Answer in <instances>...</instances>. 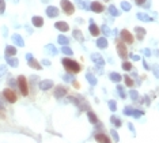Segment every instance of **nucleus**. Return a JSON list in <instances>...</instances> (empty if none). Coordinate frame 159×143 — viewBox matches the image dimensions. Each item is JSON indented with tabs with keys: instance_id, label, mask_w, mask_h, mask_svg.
<instances>
[{
	"instance_id": "nucleus-15",
	"label": "nucleus",
	"mask_w": 159,
	"mask_h": 143,
	"mask_svg": "<svg viewBox=\"0 0 159 143\" xmlns=\"http://www.w3.org/2000/svg\"><path fill=\"white\" fill-rule=\"evenodd\" d=\"M54 27H56L57 30L63 32V33H65V32H68V30H69V25H68L67 22H64V21L56 22V23H54Z\"/></svg>"
},
{
	"instance_id": "nucleus-9",
	"label": "nucleus",
	"mask_w": 159,
	"mask_h": 143,
	"mask_svg": "<svg viewBox=\"0 0 159 143\" xmlns=\"http://www.w3.org/2000/svg\"><path fill=\"white\" fill-rule=\"evenodd\" d=\"M90 10L97 12V14H101V12H103V10H105V6H103L101 1H92V3L90 4Z\"/></svg>"
},
{
	"instance_id": "nucleus-24",
	"label": "nucleus",
	"mask_w": 159,
	"mask_h": 143,
	"mask_svg": "<svg viewBox=\"0 0 159 143\" xmlns=\"http://www.w3.org/2000/svg\"><path fill=\"white\" fill-rule=\"evenodd\" d=\"M136 18L141 22H151L152 21L151 17H148V14H144V12H138V14H136Z\"/></svg>"
},
{
	"instance_id": "nucleus-26",
	"label": "nucleus",
	"mask_w": 159,
	"mask_h": 143,
	"mask_svg": "<svg viewBox=\"0 0 159 143\" xmlns=\"http://www.w3.org/2000/svg\"><path fill=\"white\" fill-rule=\"evenodd\" d=\"M109 78H110V80L112 82H114V83H118V82H121V79H122V76L118 74V72H112L109 75Z\"/></svg>"
},
{
	"instance_id": "nucleus-53",
	"label": "nucleus",
	"mask_w": 159,
	"mask_h": 143,
	"mask_svg": "<svg viewBox=\"0 0 159 143\" xmlns=\"http://www.w3.org/2000/svg\"><path fill=\"white\" fill-rule=\"evenodd\" d=\"M42 64H44V65H50V61L46 60V59H44V60H42Z\"/></svg>"
},
{
	"instance_id": "nucleus-37",
	"label": "nucleus",
	"mask_w": 159,
	"mask_h": 143,
	"mask_svg": "<svg viewBox=\"0 0 159 143\" xmlns=\"http://www.w3.org/2000/svg\"><path fill=\"white\" fill-rule=\"evenodd\" d=\"M107 104H109V109H110L112 112H116V111H117V102H116L114 100H110Z\"/></svg>"
},
{
	"instance_id": "nucleus-36",
	"label": "nucleus",
	"mask_w": 159,
	"mask_h": 143,
	"mask_svg": "<svg viewBox=\"0 0 159 143\" xmlns=\"http://www.w3.org/2000/svg\"><path fill=\"white\" fill-rule=\"evenodd\" d=\"M132 68H133V67H132V64L129 63V61L125 60L122 63V70H124V71H132Z\"/></svg>"
},
{
	"instance_id": "nucleus-11",
	"label": "nucleus",
	"mask_w": 159,
	"mask_h": 143,
	"mask_svg": "<svg viewBox=\"0 0 159 143\" xmlns=\"http://www.w3.org/2000/svg\"><path fill=\"white\" fill-rule=\"evenodd\" d=\"M52 86H53V80H50V79H44V80H39L38 82L39 90H44V91L49 90Z\"/></svg>"
},
{
	"instance_id": "nucleus-8",
	"label": "nucleus",
	"mask_w": 159,
	"mask_h": 143,
	"mask_svg": "<svg viewBox=\"0 0 159 143\" xmlns=\"http://www.w3.org/2000/svg\"><path fill=\"white\" fill-rule=\"evenodd\" d=\"M67 91H68V90H67V87H65V86L59 85V86H56V87H54L53 96H54V98L60 100V98H63V97L67 96Z\"/></svg>"
},
{
	"instance_id": "nucleus-29",
	"label": "nucleus",
	"mask_w": 159,
	"mask_h": 143,
	"mask_svg": "<svg viewBox=\"0 0 159 143\" xmlns=\"http://www.w3.org/2000/svg\"><path fill=\"white\" fill-rule=\"evenodd\" d=\"M75 3L78 4L82 10H90V6H88V3H86V1H83V0H75Z\"/></svg>"
},
{
	"instance_id": "nucleus-38",
	"label": "nucleus",
	"mask_w": 159,
	"mask_h": 143,
	"mask_svg": "<svg viewBox=\"0 0 159 143\" xmlns=\"http://www.w3.org/2000/svg\"><path fill=\"white\" fill-rule=\"evenodd\" d=\"M121 8H122L124 11H131L132 6H131V3H128V1H121Z\"/></svg>"
},
{
	"instance_id": "nucleus-33",
	"label": "nucleus",
	"mask_w": 159,
	"mask_h": 143,
	"mask_svg": "<svg viewBox=\"0 0 159 143\" xmlns=\"http://www.w3.org/2000/svg\"><path fill=\"white\" fill-rule=\"evenodd\" d=\"M124 80H125V86H128V87H133L135 82H133V79H132L131 76L125 75V76H124Z\"/></svg>"
},
{
	"instance_id": "nucleus-25",
	"label": "nucleus",
	"mask_w": 159,
	"mask_h": 143,
	"mask_svg": "<svg viewBox=\"0 0 159 143\" xmlns=\"http://www.w3.org/2000/svg\"><path fill=\"white\" fill-rule=\"evenodd\" d=\"M45 50L49 55H52V56H56L57 55V49H56V47H54L53 44H48V45L45 47Z\"/></svg>"
},
{
	"instance_id": "nucleus-16",
	"label": "nucleus",
	"mask_w": 159,
	"mask_h": 143,
	"mask_svg": "<svg viewBox=\"0 0 159 143\" xmlns=\"http://www.w3.org/2000/svg\"><path fill=\"white\" fill-rule=\"evenodd\" d=\"M88 32H90V34H91L92 37H98L99 33H101V29L95 25V22H91L90 26H88Z\"/></svg>"
},
{
	"instance_id": "nucleus-18",
	"label": "nucleus",
	"mask_w": 159,
	"mask_h": 143,
	"mask_svg": "<svg viewBox=\"0 0 159 143\" xmlns=\"http://www.w3.org/2000/svg\"><path fill=\"white\" fill-rule=\"evenodd\" d=\"M32 23L34 27H42L44 26V18L39 17V15H34L32 18Z\"/></svg>"
},
{
	"instance_id": "nucleus-59",
	"label": "nucleus",
	"mask_w": 159,
	"mask_h": 143,
	"mask_svg": "<svg viewBox=\"0 0 159 143\" xmlns=\"http://www.w3.org/2000/svg\"><path fill=\"white\" fill-rule=\"evenodd\" d=\"M0 117H1V109H0Z\"/></svg>"
},
{
	"instance_id": "nucleus-49",
	"label": "nucleus",
	"mask_w": 159,
	"mask_h": 143,
	"mask_svg": "<svg viewBox=\"0 0 159 143\" xmlns=\"http://www.w3.org/2000/svg\"><path fill=\"white\" fill-rule=\"evenodd\" d=\"M68 101H69V102H72L74 105H79V101L76 100L75 97H68Z\"/></svg>"
},
{
	"instance_id": "nucleus-43",
	"label": "nucleus",
	"mask_w": 159,
	"mask_h": 143,
	"mask_svg": "<svg viewBox=\"0 0 159 143\" xmlns=\"http://www.w3.org/2000/svg\"><path fill=\"white\" fill-rule=\"evenodd\" d=\"M63 79L65 82H74V78H72V75H69V74H64Z\"/></svg>"
},
{
	"instance_id": "nucleus-47",
	"label": "nucleus",
	"mask_w": 159,
	"mask_h": 143,
	"mask_svg": "<svg viewBox=\"0 0 159 143\" xmlns=\"http://www.w3.org/2000/svg\"><path fill=\"white\" fill-rule=\"evenodd\" d=\"M8 85H10L11 87H15V86L18 85V82H16V80H15L14 78H10V79H8Z\"/></svg>"
},
{
	"instance_id": "nucleus-23",
	"label": "nucleus",
	"mask_w": 159,
	"mask_h": 143,
	"mask_svg": "<svg viewBox=\"0 0 159 143\" xmlns=\"http://www.w3.org/2000/svg\"><path fill=\"white\" fill-rule=\"evenodd\" d=\"M6 60H7V64L10 65V67L16 68L18 65H19V60H18L15 56H12V57H6Z\"/></svg>"
},
{
	"instance_id": "nucleus-17",
	"label": "nucleus",
	"mask_w": 159,
	"mask_h": 143,
	"mask_svg": "<svg viewBox=\"0 0 159 143\" xmlns=\"http://www.w3.org/2000/svg\"><path fill=\"white\" fill-rule=\"evenodd\" d=\"M16 52H18V49L15 48V45H7L6 50H4V55H6V57H12L16 55Z\"/></svg>"
},
{
	"instance_id": "nucleus-45",
	"label": "nucleus",
	"mask_w": 159,
	"mask_h": 143,
	"mask_svg": "<svg viewBox=\"0 0 159 143\" xmlns=\"http://www.w3.org/2000/svg\"><path fill=\"white\" fill-rule=\"evenodd\" d=\"M110 134H112V136H113V139H114V142H116V143L120 140V138H118V134H117L114 129H112V131H110Z\"/></svg>"
},
{
	"instance_id": "nucleus-52",
	"label": "nucleus",
	"mask_w": 159,
	"mask_h": 143,
	"mask_svg": "<svg viewBox=\"0 0 159 143\" xmlns=\"http://www.w3.org/2000/svg\"><path fill=\"white\" fill-rule=\"evenodd\" d=\"M143 65H144V68H145V70H151V67H150V64H148V63H147V61H145V60H143Z\"/></svg>"
},
{
	"instance_id": "nucleus-40",
	"label": "nucleus",
	"mask_w": 159,
	"mask_h": 143,
	"mask_svg": "<svg viewBox=\"0 0 159 143\" xmlns=\"http://www.w3.org/2000/svg\"><path fill=\"white\" fill-rule=\"evenodd\" d=\"M4 11H6V0H0V15H3Z\"/></svg>"
},
{
	"instance_id": "nucleus-54",
	"label": "nucleus",
	"mask_w": 159,
	"mask_h": 143,
	"mask_svg": "<svg viewBox=\"0 0 159 143\" xmlns=\"http://www.w3.org/2000/svg\"><path fill=\"white\" fill-rule=\"evenodd\" d=\"M128 127H129V129H131L132 132L135 134V128H133V124H132V123H129V124H128Z\"/></svg>"
},
{
	"instance_id": "nucleus-42",
	"label": "nucleus",
	"mask_w": 159,
	"mask_h": 143,
	"mask_svg": "<svg viewBox=\"0 0 159 143\" xmlns=\"http://www.w3.org/2000/svg\"><path fill=\"white\" fill-rule=\"evenodd\" d=\"M6 72H7V65H6V64H0V78H1Z\"/></svg>"
},
{
	"instance_id": "nucleus-10",
	"label": "nucleus",
	"mask_w": 159,
	"mask_h": 143,
	"mask_svg": "<svg viewBox=\"0 0 159 143\" xmlns=\"http://www.w3.org/2000/svg\"><path fill=\"white\" fill-rule=\"evenodd\" d=\"M45 12L49 18H56V17H59V14H60V10L57 7H54V6H49V7H46Z\"/></svg>"
},
{
	"instance_id": "nucleus-22",
	"label": "nucleus",
	"mask_w": 159,
	"mask_h": 143,
	"mask_svg": "<svg viewBox=\"0 0 159 143\" xmlns=\"http://www.w3.org/2000/svg\"><path fill=\"white\" fill-rule=\"evenodd\" d=\"M72 36H74V38L76 40V41H79V42H83V41H85V36H83V33H82L79 29H75L74 32H72Z\"/></svg>"
},
{
	"instance_id": "nucleus-51",
	"label": "nucleus",
	"mask_w": 159,
	"mask_h": 143,
	"mask_svg": "<svg viewBox=\"0 0 159 143\" xmlns=\"http://www.w3.org/2000/svg\"><path fill=\"white\" fill-rule=\"evenodd\" d=\"M143 52H144V55H145V56H147V57H150V56H151V50H150L148 48H145V49L143 50Z\"/></svg>"
},
{
	"instance_id": "nucleus-19",
	"label": "nucleus",
	"mask_w": 159,
	"mask_h": 143,
	"mask_svg": "<svg viewBox=\"0 0 159 143\" xmlns=\"http://www.w3.org/2000/svg\"><path fill=\"white\" fill-rule=\"evenodd\" d=\"M94 138H95V140L98 143H112L110 142V139H109V136L106 135V134H97L95 136H94Z\"/></svg>"
},
{
	"instance_id": "nucleus-13",
	"label": "nucleus",
	"mask_w": 159,
	"mask_h": 143,
	"mask_svg": "<svg viewBox=\"0 0 159 143\" xmlns=\"http://www.w3.org/2000/svg\"><path fill=\"white\" fill-rule=\"evenodd\" d=\"M11 40H12V42H14L16 47H19V48L25 47V41H23V38H22L21 34H16V33H15V34H12Z\"/></svg>"
},
{
	"instance_id": "nucleus-31",
	"label": "nucleus",
	"mask_w": 159,
	"mask_h": 143,
	"mask_svg": "<svg viewBox=\"0 0 159 143\" xmlns=\"http://www.w3.org/2000/svg\"><path fill=\"white\" fill-rule=\"evenodd\" d=\"M129 96H131V98L135 101V102H139V101H141L140 97H139V93L136 91V90H131V91H129Z\"/></svg>"
},
{
	"instance_id": "nucleus-20",
	"label": "nucleus",
	"mask_w": 159,
	"mask_h": 143,
	"mask_svg": "<svg viewBox=\"0 0 159 143\" xmlns=\"http://www.w3.org/2000/svg\"><path fill=\"white\" fill-rule=\"evenodd\" d=\"M87 117H88V120H90V123H91V124H95L97 127H99V125H101V123H99L98 119H97V114L94 113L92 111H87Z\"/></svg>"
},
{
	"instance_id": "nucleus-30",
	"label": "nucleus",
	"mask_w": 159,
	"mask_h": 143,
	"mask_svg": "<svg viewBox=\"0 0 159 143\" xmlns=\"http://www.w3.org/2000/svg\"><path fill=\"white\" fill-rule=\"evenodd\" d=\"M109 12H110V15L112 17H120V11L116 8V6H109Z\"/></svg>"
},
{
	"instance_id": "nucleus-35",
	"label": "nucleus",
	"mask_w": 159,
	"mask_h": 143,
	"mask_svg": "<svg viewBox=\"0 0 159 143\" xmlns=\"http://www.w3.org/2000/svg\"><path fill=\"white\" fill-rule=\"evenodd\" d=\"M110 121L113 123V125H116L117 128L121 127V120H120V119H117L116 116H112V117H110Z\"/></svg>"
},
{
	"instance_id": "nucleus-41",
	"label": "nucleus",
	"mask_w": 159,
	"mask_h": 143,
	"mask_svg": "<svg viewBox=\"0 0 159 143\" xmlns=\"http://www.w3.org/2000/svg\"><path fill=\"white\" fill-rule=\"evenodd\" d=\"M117 90H118V93H120V97H121V98H125V97H127V94L124 93V87H122L121 85L117 86Z\"/></svg>"
},
{
	"instance_id": "nucleus-55",
	"label": "nucleus",
	"mask_w": 159,
	"mask_h": 143,
	"mask_svg": "<svg viewBox=\"0 0 159 143\" xmlns=\"http://www.w3.org/2000/svg\"><path fill=\"white\" fill-rule=\"evenodd\" d=\"M144 101H145V105H150V102H151V101H150V98L147 96L144 97Z\"/></svg>"
},
{
	"instance_id": "nucleus-32",
	"label": "nucleus",
	"mask_w": 159,
	"mask_h": 143,
	"mask_svg": "<svg viewBox=\"0 0 159 143\" xmlns=\"http://www.w3.org/2000/svg\"><path fill=\"white\" fill-rule=\"evenodd\" d=\"M61 52H63L64 55H67V56H72V55H74L72 49H71L68 45H63V47H61Z\"/></svg>"
},
{
	"instance_id": "nucleus-50",
	"label": "nucleus",
	"mask_w": 159,
	"mask_h": 143,
	"mask_svg": "<svg viewBox=\"0 0 159 143\" xmlns=\"http://www.w3.org/2000/svg\"><path fill=\"white\" fill-rule=\"evenodd\" d=\"M129 57H131V59H133V60H136V61L141 60V57L139 56V55H133V53H132V55H129Z\"/></svg>"
},
{
	"instance_id": "nucleus-7",
	"label": "nucleus",
	"mask_w": 159,
	"mask_h": 143,
	"mask_svg": "<svg viewBox=\"0 0 159 143\" xmlns=\"http://www.w3.org/2000/svg\"><path fill=\"white\" fill-rule=\"evenodd\" d=\"M120 38H121V41H122V42H125L127 45H131V44H133V36H132V33L129 32V30H127V29L121 30Z\"/></svg>"
},
{
	"instance_id": "nucleus-58",
	"label": "nucleus",
	"mask_w": 159,
	"mask_h": 143,
	"mask_svg": "<svg viewBox=\"0 0 159 143\" xmlns=\"http://www.w3.org/2000/svg\"><path fill=\"white\" fill-rule=\"evenodd\" d=\"M26 29H27V32H29V33H33V30H32L30 27H29V26H26Z\"/></svg>"
},
{
	"instance_id": "nucleus-44",
	"label": "nucleus",
	"mask_w": 159,
	"mask_h": 143,
	"mask_svg": "<svg viewBox=\"0 0 159 143\" xmlns=\"http://www.w3.org/2000/svg\"><path fill=\"white\" fill-rule=\"evenodd\" d=\"M143 114H144V112H143V111H133V114H132V116L136 117V119H139V117H141Z\"/></svg>"
},
{
	"instance_id": "nucleus-28",
	"label": "nucleus",
	"mask_w": 159,
	"mask_h": 143,
	"mask_svg": "<svg viewBox=\"0 0 159 143\" xmlns=\"http://www.w3.org/2000/svg\"><path fill=\"white\" fill-rule=\"evenodd\" d=\"M86 79H87L88 83H90V85H92V86H95L97 83H98V82H97V78H95L94 75H92L91 72H88V74H86Z\"/></svg>"
},
{
	"instance_id": "nucleus-39",
	"label": "nucleus",
	"mask_w": 159,
	"mask_h": 143,
	"mask_svg": "<svg viewBox=\"0 0 159 143\" xmlns=\"http://www.w3.org/2000/svg\"><path fill=\"white\" fill-rule=\"evenodd\" d=\"M133 111L135 109H132L131 106H125L124 108V114H127V116H132V114H133Z\"/></svg>"
},
{
	"instance_id": "nucleus-6",
	"label": "nucleus",
	"mask_w": 159,
	"mask_h": 143,
	"mask_svg": "<svg viewBox=\"0 0 159 143\" xmlns=\"http://www.w3.org/2000/svg\"><path fill=\"white\" fill-rule=\"evenodd\" d=\"M26 59H27V64L30 68H33V70H37V71H41L42 70V65L39 64L38 60H35L34 57H33L32 53H27L26 55Z\"/></svg>"
},
{
	"instance_id": "nucleus-5",
	"label": "nucleus",
	"mask_w": 159,
	"mask_h": 143,
	"mask_svg": "<svg viewBox=\"0 0 159 143\" xmlns=\"http://www.w3.org/2000/svg\"><path fill=\"white\" fill-rule=\"evenodd\" d=\"M60 6H61V10L64 11V14L72 15L75 12V6L69 0H60Z\"/></svg>"
},
{
	"instance_id": "nucleus-34",
	"label": "nucleus",
	"mask_w": 159,
	"mask_h": 143,
	"mask_svg": "<svg viewBox=\"0 0 159 143\" xmlns=\"http://www.w3.org/2000/svg\"><path fill=\"white\" fill-rule=\"evenodd\" d=\"M101 32L103 33V36H105V37H109L110 33H112V32H110V29L107 27V25H102V26H101Z\"/></svg>"
},
{
	"instance_id": "nucleus-4",
	"label": "nucleus",
	"mask_w": 159,
	"mask_h": 143,
	"mask_svg": "<svg viewBox=\"0 0 159 143\" xmlns=\"http://www.w3.org/2000/svg\"><path fill=\"white\" fill-rule=\"evenodd\" d=\"M116 45H117V53H118V56L121 59H124V60H127L128 56H129L128 49H127V44L122 42L121 40H116Z\"/></svg>"
},
{
	"instance_id": "nucleus-56",
	"label": "nucleus",
	"mask_w": 159,
	"mask_h": 143,
	"mask_svg": "<svg viewBox=\"0 0 159 143\" xmlns=\"http://www.w3.org/2000/svg\"><path fill=\"white\" fill-rule=\"evenodd\" d=\"M7 27H6V26H3V34H4V36H7Z\"/></svg>"
},
{
	"instance_id": "nucleus-3",
	"label": "nucleus",
	"mask_w": 159,
	"mask_h": 143,
	"mask_svg": "<svg viewBox=\"0 0 159 143\" xmlns=\"http://www.w3.org/2000/svg\"><path fill=\"white\" fill-rule=\"evenodd\" d=\"M1 96H3L4 100L7 101V102H10V104H14L18 100V96H16V93H15V90L11 89V87H6V89L1 91Z\"/></svg>"
},
{
	"instance_id": "nucleus-14",
	"label": "nucleus",
	"mask_w": 159,
	"mask_h": 143,
	"mask_svg": "<svg viewBox=\"0 0 159 143\" xmlns=\"http://www.w3.org/2000/svg\"><path fill=\"white\" fill-rule=\"evenodd\" d=\"M91 60L94 61V63H95V64L98 65L99 68L105 65V60H103V57L101 56L99 53H92V55H91Z\"/></svg>"
},
{
	"instance_id": "nucleus-60",
	"label": "nucleus",
	"mask_w": 159,
	"mask_h": 143,
	"mask_svg": "<svg viewBox=\"0 0 159 143\" xmlns=\"http://www.w3.org/2000/svg\"><path fill=\"white\" fill-rule=\"evenodd\" d=\"M103 1H105V3H106V1H109V0H103Z\"/></svg>"
},
{
	"instance_id": "nucleus-27",
	"label": "nucleus",
	"mask_w": 159,
	"mask_h": 143,
	"mask_svg": "<svg viewBox=\"0 0 159 143\" xmlns=\"http://www.w3.org/2000/svg\"><path fill=\"white\" fill-rule=\"evenodd\" d=\"M57 42L60 44L61 47H63V45H68V44H69V38H68V37H65V36H59L57 37Z\"/></svg>"
},
{
	"instance_id": "nucleus-57",
	"label": "nucleus",
	"mask_w": 159,
	"mask_h": 143,
	"mask_svg": "<svg viewBox=\"0 0 159 143\" xmlns=\"http://www.w3.org/2000/svg\"><path fill=\"white\" fill-rule=\"evenodd\" d=\"M0 109L4 111V105H3V101H1V100H0Z\"/></svg>"
},
{
	"instance_id": "nucleus-48",
	"label": "nucleus",
	"mask_w": 159,
	"mask_h": 143,
	"mask_svg": "<svg viewBox=\"0 0 159 143\" xmlns=\"http://www.w3.org/2000/svg\"><path fill=\"white\" fill-rule=\"evenodd\" d=\"M152 71H154V75H155L156 78H159V65H154V67H152Z\"/></svg>"
},
{
	"instance_id": "nucleus-12",
	"label": "nucleus",
	"mask_w": 159,
	"mask_h": 143,
	"mask_svg": "<svg viewBox=\"0 0 159 143\" xmlns=\"http://www.w3.org/2000/svg\"><path fill=\"white\" fill-rule=\"evenodd\" d=\"M135 34H136V38L139 40V41H143L145 37V34H147V32H145L144 27H141V26H136L135 27Z\"/></svg>"
},
{
	"instance_id": "nucleus-1",
	"label": "nucleus",
	"mask_w": 159,
	"mask_h": 143,
	"mask_svg": "<svg viewBox=\"0 0 159 143\" xmlns=\"http://www.w3.org/2000/svg\"><path fill=\"white\" fill-rule=\"evenodd\" d=\"M61 64H63V67L65 68V71L68 72V74H79L82 70L80 64H79L76 60H72V59H69V57H64V59H61Z\"/></svg>"
},
{
	"instance_id": "nucleus-46",
	"label": "nucleus",
	"mask_w": 159,
	"mask_h": 143,
	"mask_svg": "<svg viewBox=\"0 0 159 143\" xmlns=\"http://www.w3.org/2000/svg\"><path fill=\"white\" fill-rule=\"evenodd\" d=\"M135 3L140 6V7H145V3H147V0H135Z\"/></svg>"
},
{
	"instance_id": "nucleus-21",
	"label": "nucleus",
	"mask_w": 159,
	"mask_h": 143,
	"mask_svg": "<svg viewBox=\"0 0 159 143\" xmlns=\"http://www.w3.org/2000/svg\"><path fill=\"white\" fill-rule=\"evenodd\" d=\"M107 45H109V42H107V38H106V37H102V38L97 40V47H98L99 49H106Z\"/></svg>"
},
{
	"instance_id": "nucleus-2",
	"label": "nucleus",
	"mask_w": 159,
	"mask_h": 143,
	"mask_svg": "<svg viewBox=\"0 0 159 143\" xmlns=\"http://www.w3.org/2000/svg\"><path fill=\"white\" fill-rule=\"evenodd\" d=\"M18 82V87H19V91L22 93V96H27L29 94V82L27 78L25 75H19L16 79Z\"/></svg>"
}]
</instances>
